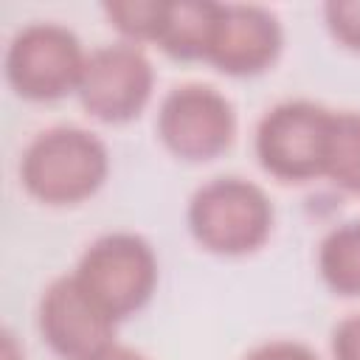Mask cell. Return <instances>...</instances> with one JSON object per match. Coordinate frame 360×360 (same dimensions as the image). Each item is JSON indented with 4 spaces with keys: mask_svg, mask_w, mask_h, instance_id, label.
I'll list each match as a JSON object with an SVG mask.
<instances>
[{
    "mask_svg": "<svg viewBox=\"0 0 360 360\" xmlns=\"http://www.w3.org/2000/svg\"><path fill=\"white\" fill-rule=\"evenodd\" d=\"M110 172L107 146L87 129L53 127L22 152L20 180L45 205H76L93 197Z\"/></svg>",
    "mask_w": 360,
    "mask_h": 360,
    "instance_id": "cell-1",
    "label": "cell"
},
{
    "mask_svg": "<svg viewBox=\"0 0 360 360\" xmlns=\"http://www.w3.org/2000/svg\"><path fill=\"white\" fill-rule=\"evenodd\" d=\"M273 228L267 194L242 177H217L188 202V231L211 253L245 256L264 245Z\"/></svg>",
    "mask_w": 360,
    "mask_h": 360,
    "instance_id": "cell-2",
    "label": "cell"
},
{
    "mask_svg": "<svg viewBox=\"0 0 360 360\" xmlns=\"http://www.w3.org/2000/svg\"><path fill=\"white\" fill-rule=\"evenodd\" d=\"M73 278L118 323L152 298L158 259L146 239L135 233H107L82 253Z\"/></svg>",
    "mask_w": 360,
    "mask_h": 360,
    "instance_id": "cell-3",
    "label": "cell"
},
{
    "mask_svg": "<svg viewBox=\"0 0 360 360\" xmlns=\"http://www.w3.org/2000/svg\"><path fill=\"white\" fill-rule=\"evenodd\" d=\"M332 118L312 101H281L256 127V158L267 174L284 183H307L323 174Z\"/></svg>",
    "mask_w": 360,
    "mask_h": 360,
    "instance_id": "cell-4",
    "label": "cell"
},
{
    "mask_svg": "<svg viewBox=\"0 0 360 360\" xmlns=\"http://www.w3.org/2000/svg\"><path fill=\"white\" fill-rule=\"evenodd\" d=\"M87 53L79 37L59 22H31L6 51V79L28 101H56L79 90Z\"/></svg>",
    "mask_w": 360,
    "mask_h": 360,
    "instance_id": "cell-5",
    "label": "cell"
},
{
    "mask_svg": "<svg viewBox=\"0 0 360 360\" xmlns=\"http://www.w3.org/2000/svg\"><path fill=\"white\" fill-rule=\"evenodd\" d=\"M236 132L231 101L208 84L174 87L158 110V135L163 146L188 163L222 155Z\"/></svg>",
    "mask_w": 360,
    "mask_h": 360,
    "instance_id": "cell-6",
    "label": "cell"
},
{
    "mask_svg": "<svg viewBox=\"0 0 360 360\" xmlns=\"http://www.w3.org/2000/svg\"><path fill=\"white\" fill-rule=\"evenodd\" d=\"M155 84V70L135 42H115L87 53L79 101L104 124H127L146 107Z\"/></svg>",
    "mask_w": 360,
    "mask_h": 360,
    "instance_id": "cell-7",
    "label": "cell"
},
{
    "mask_svg": "<svg viewBox=\"0 0 360 360\" xmlns=\"http://www.w3.org/2000/svg\"><path fill=\"white\" fill-rule=\"evenodd\" d=\"M39 335L62 360H93L115 343V321L70 276L48 284L37 312Z\"/></svg>",
    "mask_w": 360,
    "mask_h": 360,
    "instance_id": "cell-8",
    "label": "cell"
},
{
    "mask_svg": "<svg viewBox=\"0 0 360 360\" xmlns=\"http://www.w3.org/2000/svg\"><path fill=\"white\" fill-rule=\"evenodd\" d=\"M281 25L262 6H222L205 62L228 76L264 73L281 53Z\"/></svg>",
    "mask_w": 360,
    "mask_h": 360,
    "instance_id": "cell-9",
    "label": "cell"
},
{
    "mask_svg": "<svg viewBox=\"0 0 360 360\" xmlns=\"http://www.w3.org/2000/svg\"><path fill=\"white\" fill-rule=\"evenodd\" d=\"M217 14H219V3H200V0L163 3L155 42L174 59L183 62L205 59L211 48Z\"/></svg>",
    "mask_w": 360,
    "mask_h": 360,
    "instance_id": "cell-10",
    "label": "cell"
},
{
    "mask_svg": "<svg viewBox=\"0 0 360 360\" xmlns=\"http://www.w3.org/2000/svg\"><path fill=\"white\" fill-rule=\"evenodd\" d=\"M318 270L332 292L343 298L360 295V219L343 222L323 236Z\"/></svg>",
    "mask_w": 360,
    "mask_h": 360,
    "instance_id": "cell-11",
    "label": "cell"
},
{
    "mask_svg": "<svg viewBox=\"0 0 360 360\" xmlns=\"http://www.w3.org/2000/svg\"><path fill=\"white\" fill-rule=\"evenodd\" d=\"M323 174L335 186L360 194V112H335Z\"/></svg>",
    "mask_w": 360,
    "mask_h": 360,
    "instance_id": "cell-12",
    "label": "cell"
},
{
    "mask_svg": "<svg viewBox=\"0 0 360 360\" xmlns=\"http://www.w3.org/2000/svg\"><path fill=\"white\" fill-rule=\"evenodd\" d=\"M163 0H115L104 6L110 22L129 39H149L155 42L160 25Z\"/></svg>",
    "mask_w": 360,
    "mask_h": 360,
    "instance_id": "cell-13",
    "label": "cell"
},
{
    "mask_svg": "<svg viewBox=\"0 0 360 360\" xmlns=\"http://www.w3.org/2000/svg\"><path fill=\"white\" fill-rule=\"evenodd\" d=\"M323 17L329 34L340 45L360 51V0H332L323 6Z\"/></svg>",
    "mask_w": 360,
    "mask_h": 360,
    "instance_id": "cell-14",
    "label": "cell"
},
{
    "mask_svg": "<svg viewBox=\"0 0 360 360\" xmlns=\"http://www.w3.org/2000/svg\"><path fill=\"white\" fill-rule=\"evenodd\" d=\"M335 360H360V312L343 318L332 332Z\"/></svg>",
    "mask_w": 360,
    "mask_h": 360,
    "instance_id": "cell-15",
    "label": "cell"
},
{
    "mask_svg": "<svg viewBox=\"0 0 360 360\" xmlns=\"http://www.w3.org/2000/svg\"><path fill=\"white\" fill-rule=\"evenodd\" d=\"M245 360H318L312 349L295 340H270L256 346Z\"/></svg>",
    "mask_w": 360,
    "mask_h": 360,
    "instance_id": "cell-16",
    "label": "cell"
},
{
    "mask_svg": "<svg viewBox=\"0 0 360 360\" xmlns=\"http://www.w3.org/2000/svg\"><path fill=\"white\" fill-rule=\"evenodd\" d=\"M93 360H143L138 352H132V349H127V346H118V343H112V346H107L104 352H98Z\"/></svg>",
    "mask_w": 360,
    "mask_h": 360,
    "instance_id": "cell-17",
    "label": "cell"
},
{
    "mask_svg": "<svg viewBox=\"0 0 360 360\" xmlns=\"http://www.w3.org/2000/svg\"><path fill=\"white\" fill-rule=\"evenodd\" d=\"M0 360H22V352H20V346H17V340H14V335L6 329L3 332V346H0Z\"/></svg>",
    "mask_w": 360,
    "mask_h": 360,
    "instance_id": "cell-18",
    "label": "cell"
}]
</instances>
